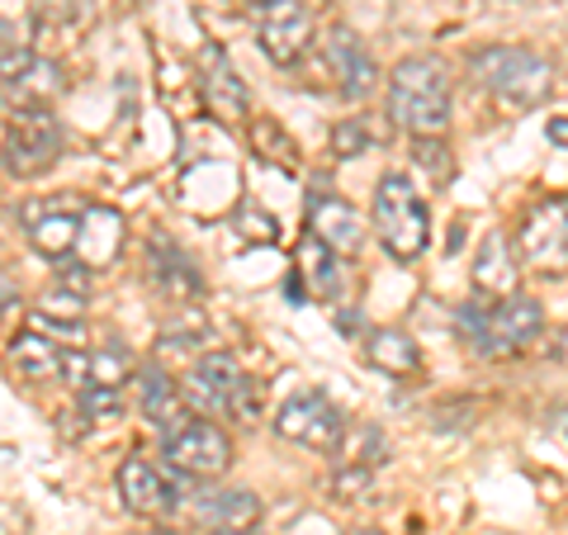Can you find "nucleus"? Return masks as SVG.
<instances>
[{
  "label": "nucleus",
  "instance_id": "f257e3e1",
  "mask_svg": "<svg viewBox=\"0 0 568 535\" xmlns=\"http://www.w3.org/2000/svg\"><path fill=\"white\" fill-rule=\"evenodd\" d=\"M450 104L455 85L440 58H403L388 77V119L407 138H446Z\"/></svg>",
  "mask_w": 568,
  "mask_h": 535
},
{
  "label": "nucleus",
  "instance_id": "f03ea898",
  "mask_svg": "<svg viewBox=\"0 0 568 535\" xmlns=\"http://www.w3.org/2000/svg\"><path fill=\"white\" fill-rule=\"evenodd\" d=\"M455 332L469 351L497 361V355H517L536 342L545 332V309H540V299H530V294H507L493 303L469 299L465 309H455Z\"/></svg>",
  "mask_w": 568,
  "mask_h": 535
},
{
  "label": "nucleus",
  "instance_id": "7ed1b4c3",
  "mask_svg": "<svg viewBox=\"0 0 568 535\" xmlns=\"http://www.w3.org/2000/svg\"><path fill=\"white\" fill-rule=\"evenodd\" d=\"M469 77L511 110H536L555 91V62L521 43H488L469 52Z\"/></svg>",
  "mask_w": 568,
  "mask_h": 535
},
{
  "label": "nucleus",
  "instance_id": "20e7f679",
  "mask_svg": "<svg viewBox=\"0 0 568 535\" xmlns=\"http://www.w3.org/2000/svg\"><path fill=\"white\" fill-rule=\"evenodd\" d=\"M185 398L194 407H204L213 417H233V422H261L265 413V394L252 374L242 370L237 355L227 351H209L190 365V380H185Z\"/></svg>",
  "mask_w": 568,
  "mask_h": 535
},
{
  "label": "nucleus",
  "instance_id": "39448f33",
  "mask_svg": "<svg viewBox=\"0 0 568 535\" xmlns=\"http://www.w3.org/2000/svg\"><path fill=\"white\" fill-rule=\"evenodd\" d=\"M375 233L394 261H417L432 242V213L403 171L379 175L375 185Z\"/></svg>",
  "mask_w": 568,
  "mask_h": 535
},
{
  "label": "nucleus",
  "instance_id": "423d86ee",
  "mask_svg": "<svg viewBox=\"0 0 568 535\" xmlns=\"http://www.w3.org/2000/svg\"><path fill=\"white\" fill-rule=\"evenodd\" d=\"M67 152V129L48 104H24L6 123V142H0V166L14 181H39L43 171H52Z\"/></svg>",
  "mask_w": 568,
  "mask_h": 535
},
{
  "label": "nucleus",
  "instance_id": "0eeeda50",
  "mask_svg": "<svg viewBox=\"0 0 568 535\" xmlns=\"http://www.w3.org/2000/svg\"><path fill=\"white\" fill-rule=\"evenodd\" d=\"M517 256L545 280L568 275V194H545L517 223Z\"/></svg>",
  "mask_w": 568,
  "mask_h": 535
},
{
  "label": "nucleus",
  "instance_id": "6e6552de",
  "mask_svg": "<svg viewBox=\"0 0 568 535\" xmlns=\"http://www.w3.org/2000/svg\"><path fill=\"white\" fill-rule=\"evenodd\" d=\"M162 460L185 478H223L233 470V441L219 422L190 417L171 436H162Z\"/></svg>",
  "mask_w": 568,
  "mask_h": 535
},
{
  "label": "nucleus",
  "instance_id": "1a4fd4ad",
  "mask_svg": "<svg viewBox=\"0 0 568 535\" xmlns=\"http://www.w3.org/2000/svg\"><path fill=\"white\" fill-rule=\"evenodd\" d=\"M256 43L275 67H298L317 48V24L304 0H271L256 6Z\"/></svg>",
  "mask_w": 568,
  "mask_h": 535
},
{
  "label": "nucleus",
  "instance_id": "9d476101",
  "mask_svg": "<svg viewBox=\"0 0 568 535\" xmlns=\"http://www.w3.org/2000/svg\"><path fill=\"white\" fill-rule=\"evenodd\" d=\"M317 62H323V77L336 81V95L346 100H365L379 85V67L369 58L365 39L351 24H332L323 39H317Z\"/></svg>",
  "mask_w": 568,
  "mask_h": 535
},
{
  "label": "nucleus",
  "instance_id": "9b49d317",
  "mask_svg": "<svg viewBox=\"0 0 568 535\" xmlns=\"http://www.w3.org/2000/svg\"><path fill=\"white\" fill-rule=\"evenodd\" d=\"M275 432L294 445H308V451H336V441L346 432V417L327 394L317 388H304V394L284 398V407L275 413Z\"/></svg>",
  "mask_w": 568,
  "mask_h": 535
},
{
  "label": "nucleus",
  "instance_id": "f8f14e48",
  "mask_svg": "<svg viewBox=\"0 0 568 535\" xmlns=\"http://www.w3.org/2000/svg\"><path fill=\"white\" fill-rule=\"evenodd\" d=\"M62 91H67L62 67L43 58L39 48L0 52V100H14V110H24V104H52Z\"/></svg>",
  "mask_w": 568,
  "mask_h": 535
},
{
  "label": "nucleus",
  "instance_id": "ddd939ff",
  "mask_svg": "<svg viewBox=\"0 0 568 535\" xmlns=\"http://www.w3.org/2000/svg\"><path fill=\"white\" fill-rule=\"evenodd\" d=\"M119 497H123V507L138 516H175L185 493L166 470H156L152 460L129 455L119 465Z\"/></svg>",
  "mask_w": 568,
  "mask_h": 535
},
{
  "label": "nucleus",
  "instance_id": "4468645a",
  "mask_svg": "<svg viewBox=\"0 0 568 535\" xmlns=\"http://www.w3.org/2000/svg\"><path fill=\"white\" fill-rule=\"evenodd\" d=\"M308 233L323 246H332L336 256H361V246H365L361 213H355L342 194H332L323 185L308 190Z\"/></svg>",
  "mask_w": 568,
  "mask_h": 535
},
{
  "label": "nucleus",
  "instance_id": "2eb2a0df",
  "mask_svg": "<svg viewBox=\"0 0 568 535\" xmlns=\"http://www.w3.org/2000/svg\"><path fill=\"white\" fill-rule=\"evenodd\" d=\"M200 67H204V100H209V110L219 114L223 123H233V129L252 123V95H246V81L237 77V67L227 62V52L219 43H209L200 52Z\"/></svg>",
  "mask_w": 568,
  "mask_h": 535
},
{
  "label": "nucleus",
  "instance_id": "dca6fc26",
  "mask_svg": "<svg viewBox=\"0 0 568 535\" xmlns=\"http://www.w3.org/2000/svg\"><path fill=\"white\" fill-rule=\"evenodd\" d=\"M148 275L152 284L162 290L171 303H185V299H200L204 294V275H200V265L190 261V252L181 242H171V238H148Z\"/></svg>",
  "mask_w": 568,
  "mask_h": 535
},
{
  "label": "nucleus",
  "instance_id": "f3484780",
  "mask_svg": "<svg viewBox=\"0 0 568 535\" xmlns=\"http://www.w3.org/2000/svg\"><path fill=\"white\" fill-rule=\"evenodd\" d=\"M71 351L77 346H62L43 332H20L10 342V365L20 370V380H29V384H67Z\"/></svg>",
  "mask_w": 568,
  "mask_h": 535
},
{
  "label": "nucleus",
  "instance_id": "a211bd4d",
  "mask_svg": "<svg viewBox=\"0 0 568 535\" xmlns=\"http://www.w3.org/2000/svg\"><path fill=\"white\" fill-rule=\"evenodd\" d=\"M20 219L29 228V246L48 261H67L77 252V238H81V219L62 204H24Z\"/></svg>",
  "mask_w": 568,
  "mask_h": 535
},
{
  "label": "nucleus",
  "instance_id": "6ab92c4d",
  "mask_svg": "<svg viewBox=\"0 0 568 535\" xmlns=\"http://www.w3.org/2000/svg\"><path fill=\"white\" fill-rule=\"evenodd\" d=\"M517 280H521V256H517V242H511L503 228L488 233L478 242V256H474V290L484 299H507L517 294Z\"/></svg>",
  "mask_w": 568,
  "mask_h": 535
},
{
  "label": "nucleus",
  "instance_id": "aec40b11",
  "mask_svg": "<svg viewBox=\"0 0 568 535\" xmlns=\"http://www.w3.org/2000/svg\"><path fill=\"white\" fill-rule=\"evenodd\" d=\"M138 407H142V417H148L162 436H171L175 426L190 422L185 388L175 384L166 370H156V365H142V370H138Z\"/></svg>",
  "mask_w": 568,
  "mask_h": 535
},
{
  "label": "nucleus",
  "instance_id": "412c9836",
  "mask_svg": "<svg viewBox=\"0 0 568 535\" xmlns=\"http://www.w3.org/2000/svg\"><path fill=\"white\" fill-rule=\"evenodd\" d=\"M133 361L119 346H95V351H71V388H123L133 380Z\"/></svg>",
  "mask_w": 568,
  "mask_h": 535
},
{
  "label": "nucleus",
  "instance_id": "4be33fe9",
  "mask_svg": "<svg viewBox=\"0 0 568 535\" xmlns=\"http://www.w3.org/2000/svg\"><path fill=\"white\" fill-rule=\"evenodd\" d=\"M123 246V219L114 209H85L81 213V238H77V252H81V265H91V271H104Z\"/></svg>",
  "mask_w": 568,
  "mask_h": 535
},
{
  "label": "nucleus",
  "instance_id": "5701e85b",
  "mask_svg": "<svg viewBox=\"0 0 568 535\" xmlns=\"http://www.w3.org/2000/svg\"><path fill=\"white\" fill-rule=\"evenodd\" d=\"M29 20H33V39L39 43L77 39V33H85V24L95 20V0H33Z\"/></svg>",
  "mask_w": 568,
  "mask_h": 535
},
{
  "label": "nucleus",
  "instance_id": "b1692460",
  "mask_svg": "<svg viewBox=\"0 0 568 535\" xmlns=\"http://www.w3.org/2000/svg\"><path fill=\"white\" fill-rule=\"evenodd\" d=\"M194 516L213 531H252L261 522V497L252 488H223L194 503Z\"/></svg>",
  "mask_w": 568,
  "mask_h": 535
},
{
  "label": "nucleus",
  "instance_id": "393cba45",
  "mask_svg": "<svg viewBox=\"0 0 568 535\" xmlns=\"http://www.w3.org/2000/svg\"><path fill=\"white\" fill-rule=\"evenodd\" d=\"M365 361L384 370V374H394V380H403V374H417L422 370V351L417 342L407 332L398 327H375L365 336Z\"/></svg>",
  "mask_w": 568,
  "mask_h": 535
},
{
  "label": "nucleus",
  "instance_id": "a878e982",
  "mask_svg": "<svg viewBox=\"0 0 568 535\" xmlns=\"http://www.w3.org/2000/svg\"><path fill=\"white\" fill-rule=\"evenodd\" d=\"M336 256L332 246H323L313 233H304L298 238V246H294V271L304 275L308 284H313V294H323V299H332L336 294V284H342V271H336Z\"/></svg>",
  "mask_w": 568,
  "mask_h": 535
},
{
  "label": "nucleus",
  "instance_id": "bb28decb",
  "mask_svg": "<svg viewBox=\"0 0 568 535\" xmlns=\"http://www.w3.org/2000/svg\"><path fill=\"white\" fill-rule=\"evenodd\" d=\"M332 455H336V470H379L388 460V445L369 422H361V426L346 422V432L336 441Z\"/></svg>",
  "mask_w": 568,
  "mask_h": 535
},
{
  "label": "nucleus",
  "instance_id": "cd10ccee",
  "mask_svg": "<svg viewBox=\"0 0 568 535\" xmlns=\"http://www.w3.org/2000/svg\"><path fill=\"white\" fill-rule=\"evenodd\" d=\"M246 142H252V152L261 157L265 166H284V171L298 166V142L284 133V123H275V119H252L246 123Z\"/></svg>",
  "mask_w": 568,
  "mask_h": 535
},
{
  "label": "nucleus",
  "instance_id": "c85d7f7f",
  "mask_svg": "<svg viewBox=\"0 0 568 535\" xmlns=\"http://www.w3.org/2000/svg\"><path fill=\"white\" fill-rule=\"evenodd\" d=\"M413 162H417V171L436 190H446L455 181V157H450V142L446 138H413Z\"/></svg>",
  "mask_w": 568,
  "mask_h": 535
},
{
  "label": "nucleus",
  "instance_id": "c756f323",
  "mask_svg": "<svg viewBox=\"0 0 568 535\" xmlns=\"http://www.w3.org/2000/svg\"><path fill=\"white\" fill-rule=\"evenodd\" d=\"M375 142H379V133H375V123H369L365 114L336 119V129H332V157H336V162H351V157H365Z\"/></svg>",
  "mask_w": 568,
  "mask_h": 535
},
{
  "label": "nucleus",
  "instance_id": "7c9ffc66",
  "mask_svg": "<svg viewBox=\"0 0 568 535\" xmlns=\"http://www.w3.org/2000/svg\"><path fill=\"white\" fill-rule=\"evenodd\" d=\"M123 407V388H81V413L100 422V417H114Z\"/></svg>",
  "mask_w": 568,
  "mask_h": 535
},
{
  "label": "nucleus",
  "instance_id": "2f4dec72",
  "mask_svg": "<svg viewBox=\"0 0 568 535\" xmlns=\"http://www.w3.org/2000/svg\"><path fill=\"white\" fill-rule=\"evenodd\" d=\"M369 484H375V470H336V478H332V488H336V497H342V503H355V497H365Z\"/></svg>",
  "mask_w": 568,
  "mask_h": 535
},
{
  "label": "nucleus",
  "instance_id": "473e14b6",
  "mask_svg": "<svg viewBox=\"0 0 568 535\" xmlns=\"http://www.w3.org/2000/svg\"><path fill=\"white\" fill-rule=\"evenodd\" d=\"M233 223L242 228V238H246V228H256V233H252L256 242H275V219H265V213H256V209H246V204H242Z\"/></svg>",
  "mask_w": 568,
  "mask_h": 535
},
{
  "label": "nucleus",
  "instance_id": "72a5a7b5",
  "mask_svg": "<svg viewBox=\"0 0 568 535\" xmlns=\"http://www.w3.org/2000/svg\"><path fill=\"white\" fill-rule=\"evenodd\" d=\"M545 138L555 142V148H568V114H555L545 123Z\"/></svg>",
  "mask_w": 568,
  "mask_h": 535
},
{
  "label": "nucleus",
  "instance_id": "f704fd0d",
  "mask_svg": "<svg viewBox=\"0 0 568 535\" xmlns=\"http://www.w3.org/2000/svg\"><path fill=\"white\" fill-rule=\"evenodd\" d=\"M213 535H256V531H213Z\"/></svg>",
  "mask_w": 568,
  "mask_h": 535
},
{
  "label": "nucleus",
  "instance_id": "c9c22d12",
  "mask_svg": "<svg viewBox=\"0 0 568 535\" xmlns=\"http://www.w3.org/2000/svg\"><path fill=\"white\" fill-rule=\"evenodd\" d=\"M351 535H384V531H375V526H369V531H351Z\"/></svg>",
  "mask_w": 568,
  "mask_h": 535
},
{
  "label": "nucleus",
  "instance_id": "e433bc0d",
  "mask_svg": "<svg viewBox=\"0 0 568 535\" xmlns=\"http://www.w3.org/2000/svg\"><path fill=\"white\" fill-rule=\"evenodd\" d=\"M246 6H252V10H256V6H271V0H246Z\"/></svg>",
  "mask_w": 568,
  "mask_h": 535
}]
</instances>
